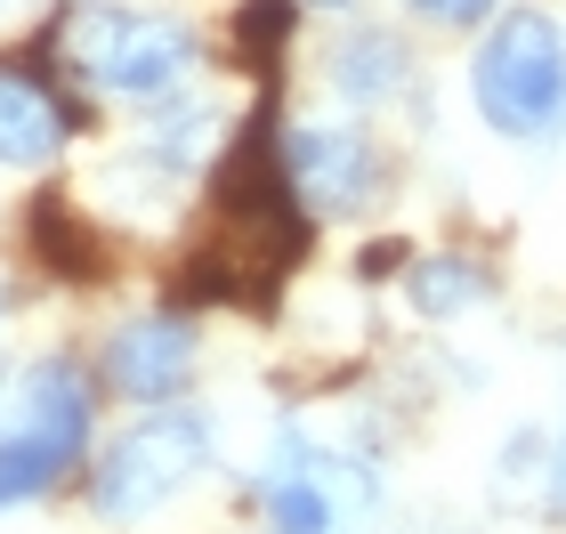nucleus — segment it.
I'll use <instances>...</instances> for the list:
<instances>
[{"mask_svg":"<svg viewBox=\"0 0 566 534\" xmlns=\"http://www.w3.org/2000/svg\"><path fill=\"white\" fill-rule=\"evenodd\" d=\"M57 57L82 90L97 97H130V106H170L195 82V24H178L163 9H122V0H82L57 17Z\"/></svg>","mask_w":566,"mask_h":534,"instance_id":"nucleus-1","label":"nucleus"},{"mask_svg":"<svg viewBox=\"0 0 566 534\" xmlns=\"http://www.w3.org/2000/svg\"><path fill=\"white\" fill-rule=\"evenodd\" d=\"M470 106L510 146H551L566 130V24L551 9H502L470 57Z\"/></svg>","mask_w":566,"mask_h":534,"instance_id":"nucleus-2","label":"nucleus"},{"mask_svg":"<svg viewBox=\"0 0 566 534\" xmlns=\"http://www.w3.org/2000/svg\"><path fill=\"white\" fill-rule=\"evenodd\" d=\"M90 453V380L73 356L0 365V511L49 494Z\"/></svg>","mask_w":566,"mask_h":534,"instance_id":"nucleus-3","label":"nucleus"},{"mask_svg":"<svg viewBox=\"0 0 566 534\" xmlns=\"http://www.w3.org/2000/svg\"><path fill=\"white\" fill-rule=\"evenodd\" d=\"M202 470H211V429H202V413H187V405H146L106 446V462L90 470V502H97V519L130 526V519H154L163 502H178Z\"/></svg>","mask_w":566,"mask_h":534,"instance_id":"nucleus-4","label":"nucleus"},{"mask_svg":"<svg viewBox=\"0 0 566 534\" xmlns=\"http://www.w3.org/2000/svg\"><path fill=\"white\" fill-rule=\"evenodd\" d=\"M260 502H268V534H348L380 502V478L365 453L332 446L316 429H283L268 453Z\"/></svg>","mask_w":566,"mask_h":534,"instance_id":"nucleus-5","label":"nucleus"},{"mask_svg":"<svg viewBox=\"0 0 566 534\" xmlns=\"http://www.w3.org/2000/svg\"><path fill=\"white\" fill-rule=\"evenodd\" d=\"M283 170L307 211H365L380 195V146L356 122H300L283 138Z\"/></svg>","mask_w":566,"mask_h":534,"instance_id":"nucleus-6","label":"nucleus"},{"mask_svg":"<svg viewBox=\"0 0 566 534\" xmlns=\"http://www.w3.org/2000/svg\"><path fill=\"white\" fill-rule=\"evenodd\" d=\"M195 373V324L187 316H138L106 341V389L130 405H163Z\"/></svg>","mask_w":566,"mask_h":534,"instance_id":"nucleus-7","label":"nucleus"},{"mask_svg":"<svg viewBox=\"0 0 566 534\" xmlns=\"http://www.w3.org/2000/svg\"><path fill=\"white\" fill-rule=\"evenodd\" d=\"M65 146V106L49 97L33 73L0 65V170H33Z\"/></svg>","mask_w":566,"mask_h":534,"instance_id":"nucleus-8","label":"nucleus"},{"mask_svg":"<svg viewBox=\"0 0 566 534\" xmlns=\"http://www.w3.org/2000/svg\"><path fill=\"white\" fill-rule=\"evenodd\" d=\"M405 82H413V57H405V41L380 33V24H356V33L332 49V90H340L348 106H389V97H405Z\"/></svg>","mask_w":566,"mask_h":534,"instance_id":"nucleus-9","label":"nucleus"},{"mask_svg":"<svg viewBox=\"0 0 566 534\" xmlns=\"http://www.w3.org/2000/svg\"><path fill=\"white\" fill-rule=\"evenodd\" d=\"M405 292H413L421 316H461V308H478V300L494 292V275H485L478 260H421L413 275H405Z\"/></svg>","mask_w":566,"mask_h":534,"instance_id":"nucleus-10","label":"nucleus"},{"mask_svg":"<svg viewBox=\"0 0 566 534\" xmlns=\"http://www.w3.org/2000/svg\"><path fill=\"white\" fill-rule=\"evenodd\" d=\"M33 243L49 251V268H57V275H106V268H97V243L65 219V202H57V195H41V211H33Z\"/></svg>","mask_w":566,"mask_h":534,"instance_id":"nucleus-11","label":"nucleus"},{"mask_svg":"<svg viewBox=\"0 0 566 534\" xmlns=\"http://www.w3.org/2000/svg\"><path fill=\"white\" fill-rule=\"evenodd\" d=\"M421 24H453V33H470V24H494L502 0H405Z\"/></svg>","mask_w":566,"mask_h":534,"instance_id":"nucleus-12","label":"nucleus"},{"mask_svg":"<svg viewBox=\"0 0 566 534\" xmlns=\"http://www.w3.org/2000/svg\"><path fill=\"white\" fill-rule=\"evenodd\" d=\"M316 9H356V0H316Z\"/></svg>","mask_w":566,"mask_h":534,"instance_id":"nucleus-13","label":"nucleus"},{"mask_svg":"<svg viewBox=\"0 0 566 534\" xmlns=\"http://www.w3.org/2000/svg\"><path fill=\"white\" fill-rule=\"evenodd\" d=\"M558 494H566V462H558Z\"/></svg>","mask_w":566,"mask_h":534,"instance_id":"nucleus-14","label":"nucleus"}]
</instances>
